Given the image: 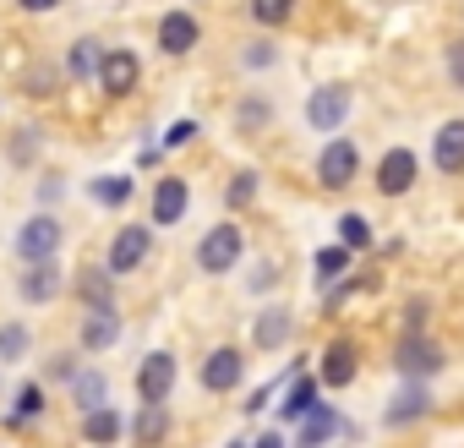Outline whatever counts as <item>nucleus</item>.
Returning <instances> with one entry per match:
<instances>
[{
	"mask_svg": "<svg viewBox=\"0 0 464 448\" xmlns=\"http://www.w3.org/2000/svg\"><path fill=\"white\" fill-rule=\"evenodd\" d=\"M350 121V88H317L312 104H306V126L317 131H339Z\"/></svg>",
	"mask_w": 464,
	"mask_h": 448,
	"instance_id": "0eeeda50",
	"label": "nucleus"
},
{
	"mask_svg": "<svg viewBox=\"0 0 464 448\" xmlns=\"http://www.w3.org/2000/svg\"><path fill=\"white\" fill-rule=\"evenodd\" d=\"M197 137V121H175L169 131H164V148H180V142H191Z\"/></svg>",
	"mask_w": 464,
	"mask_h": 448,
	"instance_id": "473e14b6",
	"label": "nucleus"
},
{
	"mask_svg": "<svg viewBox=\"0 0 464 448\" xmlns=\"http://www.w3.org/2000/svg\"><path fill=\"white\" fill-rule=\"evenodd\" d=\"M420 415H426V388L410 383V388L388 404V426H404V421H420Z\"/></svg>",
	"mask_w": 464,
	"mask_h": 448,
	"instance_id": "412c9836",
	"label": "nucleus"
},
{
	"mask_svg": "<svg viewBox=\"0 0 464 448\" xmlns=\"http://www.w3.org/2000/svg\"><path fill=\"white\" fill-rule=\"evenodd\" d=\"M186 208H191V186H186L180 175H164V180L153 186V224H180Z\"/></svg>",
	"mask_w": 464,
	"mask_h": 448,
	"instance_id": "f8f14e48",
	"label": "nucleus"
},
{
	"mask_svg": "<svg viewBox=\"0 0 464 448\" xmlns=\"http://www.w3.org/2000/svg\"><path fill=\"white\" fill-rule=\"evenodd\" d=\"M99 61H104V50H99L93 39H77V44H72V61H66V72L82 83V77H93V72H99Z\"/></svg>",
	"mask_w": 464,
	"mask_h": 448,
	"instance_id": "b1692460",
	"label": "nucleus"
},
{
	"mask_svg": "<svg viewBox=\"0 0 464 448\" xmlns=\"http://www.w3.org/2000/svg\"><path fill=\"white\" fill-rule=\"evenodd\" d=\"M72 394H77L82 410H93V404H104V377L99 372H82V377H72Z\"/></svg>",
	"mask_w": 464,
	"mask_h": 448,
	"instance_id": "cd10ccee",
	"label": "nucleus"
},
{
	"mask_svg": "<svg viewBox=\"0 0 464 448\" xmlns=\"http://www.w3.org/2000/svg\"><path fill=\"white\" fill-rule=\"evenodd\" d=\"M339 241H344L350 252H366V247H372V224H366L361 213H344V219H339Z\"/></svg>",
	"mask_w": 464,
	"mask_h": 448,
	"instance_id": "393cba45",
	"label": "nucleus"
},
{
	"mask_svg": "<svg viewBox=\"0 0 464 448\" xmlns=\"http://www.w3.org/2000/svg\"><path fill=\"white\" fill-rule=\"evenodd\" d=\"M268 399H274V388H268V383H263V388H257V394H246V404H241V410H246V415H257V410H263V404H268Z\"/></svg>",
	"mask_w": 464,
	"mask_h": 448,
	"instance_id": "f704fd0d",
	"label": "nucleus"
},
{
	"mask_svg": "<svg viewBox=\"0 0 464 448\" xmlns=\"http://www.w3.org/2000/svg\"><path fill=\"white\" fill-rule=\"evenodd\" d=\"M17 6H23V12H34V17H44V12H55V6H61V0H17Z\"/></svg>",
	"mask_w": 464,
	"mask_h": 448,
	"instance_id": "e433bc0d",
	"label": "nucleus"
},
{
	"mask_svg": "<svg viewBox=\"0 0 464 448\" xmlns=\"http://www.w3.org/2000/svg\"><path fill=\"white\" fill-rule=\"evenodd\" d=\"M246 66H274V50H268V44H252V50H246Z\"/></svg>",
	"mask_w": 464,
	"mask_h": 448,
	"instance_id": "c9c22d12",
	"label": "nucleus"
},
{
	"mask_svg": "<svg viewBox=\"0 0 464 448\" xmlns=\"http://www.w3.org/2000/svg\"><path fill=\"white\" fill-rule=\"evenodd\" d=\"M415 186V153L410 148H388L382 164H377V191L382 197H404Z\"/></svg>",
	"mask_w": 464,
	"mask_h": 448,
	"instance_id": "1a4fd4ad",
	"label": "nucleus"
},
{
	"mask_svg": "<svg viewBox=\"0 0 464 448\" xmlns=\"http://www.w3.org/2000/svg\"><path fill=\"white\" fill-rule=\"evenodd\" d=\"M137 394H142L148 404H164V399L175 394V355L153 350V355L142 361V372H137Z\"/></svg>",
	"mask_w": 464,
	"mask_h": 448,
	"instance_id": "6e6552de",
	"label": "nucleus"
},
{
	"mask_svg": "<svg viewBox=\"0 0 464 448\" xmlns=\"http://www.w3.org/2000/svg\"><path fill=\"white\" fill-rule=\"evenodd\" d=\"M317 388H323V377H312V372H301L295 383H290V394H285V404H279V415L285 421H301L312 404H317Z\"/></svg>",
	"mask_w": 464,
	"mask_h": 448,
	"instance_id": "aec40b11",
	"label": "nucleus"
},
{
	"mask_svg": "<svg viewBox=\"0 0 464 448\" xmlns=\"http://www.w3.org/2000/svg\"><path fill=\"white\" fill-rule=\"evenodd\" d=\"M17 252H23V263H39V258H55L61 252V224L50 219V213H39V219H28L23 230H17Z\"/></svg>",
	"mask_w": 464,
	"mask_h": 448,
	"instance_id": "39448f33",
	"label": "nucleus"
},
{
	"mask_svg": "<svg viewBox=\"0 0 464 448\" xmlns=\"http://www.w3.org/2000/svg\"><path fill=\"white\" fill-rule=\"evenodd\" d=\"M350 268V247H328V252H317V279L328 285V279H339Z\"/></svg>",
	"mask_w": 464,
	"mask_h": 448,
	"instance_id": "7c9ffc66",
	"label": "nucleus"
},
{
	"mask_svg": "<svg viewBox=\"0 0 464 448\" xmlns=\"http://www.w3.org/2000/svg\"><path fill=\"white\" fill-rule=\"evenodd\" d=\"M355 170H361V148H355L350 137L323 142V159H317V180H323V191H344V186L355 180Z\"/></svg>",
	"mask_w": 464,
	"mask_h": 448,
	"instance_id": "f03ea898",
	"label": "nucleus"
},
{
	"mask_svg": "<svg viewBox=\"0 0 464 448\" xmlns=\"http://www.w3.org/2000/svg\"><path fill=\"white\" fill-rule=\"evenodd\" d=\"M164 432H169V410H164V404H148V399H142V415L131 421V437H137V443H159Z\"/></svg>",
	"mask_w": 464,
	"mask_h": 448,
	"instance_id": "4be33fe9",
	"label": "nucleus"
},
{
	"mask_svg": "<svg viewBox=\"0 0 464 448\" xmlns=\"http://www.w3.org/2000/svg\"><path fill=\"white\" fill-rule=\"evenodd\" d=\"M393 366H399L404 377H431V372L442 366V350H437L431 339H420V328H404V339H399V350H393Z\"/></svg>",
	"mask_w": 464,
	"mask_h": 448,
	"instance_id": "20e7f679",
	"label": "nucleus"
},
{
	"mask_svg": "<svg viewBox=\"0 0 464 448\" xmlns=\"http://www.w3.org/2000/svg\"><path fill=\"white\" fill-rule=\"evenodd\" d=\"M252 191H257V175H252V170H241L236 180H229V208H246V202H252Z\"/></svg>",
	"mask_w": 464,
	"mask_h": 448,
	"instance_id": "2f4dec72",
	"label": "nucleus"
},
{
	"mask_svg": "<svg viewBox=\"0 0 464 448\" xmlns=\"http://www.w3.org/2000/svg\"><path fill=\"white\" fill-rule=\"evenodd\" d=\"M290 12H295V0H252V23H263V28L290 23Z\"/></svg>",
	"mask_w": 464,
	"mask_h": 448,
	"instance_id": "a878e982",
	"label": "nucleus"
},
{
	"mask_svg": "<svg viewBox=\"0 0 464 448\" xmlns=\"http://www.w3.org/2000/svg\"><path fill=\"white\" fill-rule=\"evenodd\" d=\"M23 355H28V328L6 323V328H0V361H23Z\"/></svg>",
	"mask_w": 464,
	"mask_h": 448,
	"instance_id": "c756f323",
	"label": "nucleus"
},
{
	"mask_svg": "<svg viewBox=\"0 0 464 448\" xmlns=\"http://www.w3.org/2000/svg\"><path fill=\"white\" fill-rule=\"evenodd\" d=\"M137 77H142V66H137L131 50H104V61H99V83H104L110 99H126V93L137 88Z\"/></svg>",
	"mask_w": 464,
	"mask_h": 448,
	"instance_id": "423d86ee",
	"label": "nucleus"
},
{
	"mask_svg": "<svg viewBox=\"0 0 464 448\" xmlns=\"http://www.w3.org/2000/svg\"><path fill=\"white\" fill-rule=\"evenodd\" d=\"M77 339H82V350H110V345L121 339V312H115V301H104V307H88V317H82Z\"/></svg>",
	"mask_w": 464,
	"mask_h": 448,
	"instance_id": "9d476101",
	"label": "nucleus"
},
{
	"mask_svg": "<svg viewBox=\"0 0 464 448\" xmlns=\"http://www.w3.org/2000/svg\"><path fill=\"white\" fill-rule=\"evenodd\" d=\"M268 115H274L268 104H246V110H241V121H246V126H257V121H268Z\"/></svg>",
	"mask_w": 464,
	"mask_h": 448,
	"instance_id": "4c0bfd02",
	"label": "nucleus"
},
{
	"mask_svg": "<svg viewBox=\"0 0 464 448\" xmlns=\"http://www.w3.org/2000/svg\"><path fill=\"white\" fill-rule=\"evenodd\" d=\"M355 372H361V350H355L350 339L328 345V355H323V372H317V377H323L328 388H344V383H350Z\"/></svg>",
	"mask_w": 464,
	"mask_h": 448,
	"instance_id": "dca6fc26",
	"label": "nucleus"
},
{
	"mask_svg": "<svg viewBox=\"0 0 464 448\" xmlns=\"http://www.w3.org/2000/svg\"><path fill=\"white\" fill-rule=\"evenodd\" d=\"M61 285H66V279H61V263H55V258H39V263H28V274H23L17 290H23V301L39 307V301H55Z\"/></svg>",
	"mask_w": 464,
	"mask_h": 448,
	"instance_id": "ddd939ff",
	"label": "nucleus"
},
{
	"mask_svg": "<svg viewBox=\"0 0 464 448\" xmlns=\"http://www.w3.org/2000/svg\"><path fill=\"white\" fill-rule=\"evenodd\" d=\"M448 77H453V83L464 88V39H459V44L448 50Z\"/></svg>",
	"mask_w": 464,
	"mask_h": 448,
	"instance_id": "72a5a7b5",
	"label": "nucleus"
},
{
	"mask_svg": "<svg viewBox=\"0 0 464 448\" xmlns=\"http://www.w3.org/2000/svg\"><path fill=\"white\" fill-rule=\"evenodd\" d=\"M241 263V230L236 224H213V230L197 241V268L202 274H229Z\"/></svg>",
	"mask_w": 464,
	"mask_h": 448,
	"instance_id": "f257e3e1",
	"label": "nucleus"
},
{
	"mask_svg": "<svg viewBox=\"0 0 464 448\" xmlns=\"http://www.w3.org/2000/svg\"><path fill=\"white\" fill-rule=\"evenodd\" d=\"M159 50L164 55H191L197 50V17L191 12H169L159 23Z\"/></svg>",
	"mask_w": 464,
	"mask_h": 448,
	"instance_id": "4468645a",
	"label": "nucleus"
},
{
	"mask_svg": "<svg viewBox=\"0 0 464 448\" xmlns=\"http://www.w3.org/2000/svg\"><path fill=\"white\" fill-rule=\"evenodd\" d=\"M110 279H115L110 268H88L82 274V307H104L110 301Z\"/></svg>",
	"mask_w": 464,
	"mask_h": 448,
	"instance_id": "bb28decb",
	"label": "nucleus"
},
{
	"mask_svg": "<svg viewBox=\"0 0 464 448\" xmlns=\"http://www.w3.org/2000/svg\"><path fill=\"white\" fill-rule=\"evenodd\" d=\"M431 164H437L442 175H459V170H464V121H448V126H437Z\"/></svg>",
	"mask_w": 464,
	"mask_h": 448,
	"instance_id": "2eb2a0df",
	"label": "nucleus"
},
{
	"mask_svg": "<svg viewBox=\"0 0 464 448\" xmlns=\"http://www.w3.org/2000/svg\"><path fill=\"white\" fill-rule=\"evenodd\" d=\"M121 432H126L121 410H110V404H93V410H82V437H88V443H115Z\"/></svg>",
	"mask_w": 464,
	"mask_h": 448,
	"instance_id": "6ab92c4d",
	"label": "nucleus"
},
{
	"mask_svg": "<svg viewBox=\"0 0 464 448\" xmlns=\"http://www.w3.org/2000/svg\"><path fill=\"white\" fill-rule=\"evenodd\" d=\"M241 372H246V361H241V350H213L208 361H202V388L208 394H229V388H236L241 383Z\"/></svg>",
	"mask_w": 464,
	"mask_h": 448,
	"instance_id": "9b49d317",
	"label": "nucleus"
},
{
	"mask_svg": "<svg viewBox=\"0 0 464 448\" xmlns=\"http://www.w3.org/2000/svg\"><path fill=\"white\" fill-rule=\"evenodd\" d=\"M285 339H290V312H285V307H268V312L252 323V345H257V350H279Z\"/></svg>",
	"mask_w": 464,
	"mask_h": 448,
	"instance_id": "a211bd4d",
	"label": "nucleus"
},
{
	"mask_svg": "<svg viewBox=\"0 0 464 448\" xmlns=\"http://www.w3.org/2000/svg\"><path fill=\"white\" fill-rule=\"evenodd\" d=\"M39 410H44V388H39V383H23V388H17V410H12V421L23 426V421H34Z\"/></svg>",
	"mask_w": 464,
	"mask_h": 448,
	"instance_id": "c85d7f7f",
	"label": "nucleus"
},
{
	"mask_svg": "<svg viewBox=\"0 0 464 448\" xmlns=\"http://www.w3.org/2000/svg\"><path fill=\"white\" fill-rule=\"evenodd\" d=\"M148 252H153V230H142V224H126V230H115V241H110V274L121 279V274H137L142 263H148Z\"/></svg>",
	"mask_w": 464,
	"mask_h": 448,
	"instance_id": "7ed1b4c3",
	"label": "nucleus"
},
{
	"mask_svg": "<svg viewBox=\"0 0 464 448\" xmlns=\"http://www.w3.org/2000/svg\"><path fill=\"white\" fill-rule=\"evenodd\" d=\"M334 432H344V421L334 415V404H312V410L301 415V448H317V443H328Z\"/></svg>",
	"mask_w": 464,
	"mask_h": 448,
	"instance_id": "f3484780",
	"label": "nucleus"
},
{
	"mask_svg": "<svg viewBox=\"0 0 464 448\" xmlns=\"http://www.w3.org/2000/svg\"><path fill=\"white\" fill-rule=\"evenodd\" d=\"M131 191H137V186H131V175H99V180H93V197H99L104 208H126V202H131Z\"/></svg>",
	"mask_w": 464,
	"mask_h": 448,
	"instance_id": "5701e85b",
	"label": "nucleus"
}]
</instances>
